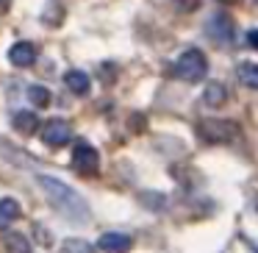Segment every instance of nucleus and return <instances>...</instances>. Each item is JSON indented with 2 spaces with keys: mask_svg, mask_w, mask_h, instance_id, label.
I'll return each instance as SVG.
<instances>
[{
  "mask_svg": "<svg viewBox=\"0 0 258 253\" xmlns=\"http://www.w3.org/2000/svg\"><path fill=\"white\" fill-rule=\"evenodd\" d=\"M36 181H39L42 192L47 195V200H50V206L56 209V212H61L64 217L75 220V223H86V220H89V209H86L84 197L75 189H70L64 181L53 178V175H39Z\"/></svg>",
  "mask_w": 258,
  "mask_h": 253,
  "instance_id": "nucleus-1",
  "label": "nucleus"
},
{
  "mask_svg": "<svg viewBox=\"0 0 258 253\" xmlns=\"http://www.w3.org/2000/svg\"><path fill=\"white\" fill-rule=\"evenodd\" d=\"M208 70V62L206 56H203L197 47H189V50L180 53V59L175 62V75L183 81H189V84H195V81H200L203 75H206Z\"/></svg>",
  "mask_w": 258,
  "mask_h": 253,
  "instance_id": "nucleus-2",
  "label": "nucleus"
},
{
  "mask_svg": "<svg viewBox=\"0 0 258 253\" xmlns=\"http://www.w3.org/2000/svg\"><path fill=\"white\" fill-rule=\"evenodd\" d=\"M206 34L211 36L217 45H228V42H233V20H230L225 12L211 14L208 23H206Z\"/></svg>",
  "mask_w": 258,
  "mask_h": 253,
  "instance_id": "nucleus-3",
  "label": "nucleus"
},
{
  "mask_svg": "<svg viewBox=\"0 0 258 253\" xmlns=\"http://www.w3.org/2000/svg\"><path fill=\"white\" fill-rule=\"evenodd\" d=\"M236 125L230 120H206L200 123V136L208 142H230L236 136Z\"/></svg>",
  "mask_w": 258,
  "mask_h": 253,
  "instance_id": "nucleus-4",
  "label": "nucleus"
},
{
  "mask_svg": "<svg viewBox=\"0 0 258 253\" xmlns=\"http://www.w3.org/2000/svg\"><path fill=\"white\" fill-rule=\"evenodd\" d=\"M73 167L78 170L81 175H95V173H97V167H100V156H97V150H95L92 145L81 142V145H75Z\"/></svg>",
  "mask_w": 258,
  "mask_h": 253,
  "instance_id": "nucleus-5",
  "label": "nucleus"
},
{
  "mask_svg": "<svg viewBox=\"0 0 258 253\" xmlns=\"http://www.w3.org/2000/svg\"><path fill=\"white\" fill-rule=\"evenodd\" d=\"M70 139H73V128H70L67 120H50V123H45V128H42V142H45L47 147H61V145H67Z\"/></svg>",
  "mask_w": 258,
  "mask_h": 253,
  "instance_id": "nucleus-6",
  "label": "nucleus"
},
{
  "mask_svg": "<svg viewBox=\"0 0 258 253\" xmlns=\"http://www.w3.org/2000/svg\"><path fill=\"white\" fill-rule=\"evenodd\" d=\"M36 59V47L31 45V42H17V45L9 50V62L14 64V67H31Z\"/></svg>",
  "mask_w": 258,
  "mask_h": 253,
  "instance_id": "nucleus-7",
  "label": "nucleus"
},
{
  "mask_svg": "<svg viewBox=\"0 0 258 253\" xmlns=\"http://www.w3.org/2000/svg\"><path fill=\"white\" fill-rule=\"evenodd\" d=\"M100 247L106 253H128L131 250V236H125V234H103L100 236Z\"/></svg>",
  "mask_w": 258,
  "mask_h": 253,
  "instance_id": "nucleus-8",
  "label": "nucleus"
},
{
  "mask_svg": "<svg viewBox=\"0 0 258 253\" xmlns=\"http://www.w3.org/2000/svg\"><path fill=\"white\" fill-rule=\"evenodd\" d=\"M64 84H67L70 92H75V95H86V92H89V75H86L84 70H70V73L64 75Z\"/></svg>",
  "mask_w": 258,
  "mask_h": 253,
  "instance_id": "nucleus-9",
  "label": "nucleus"
},
{
  "mask_svg": "<svg viewBox=\"0 0 258 253\" xmlns=\"http://www.w3.org/2000/svg\"><path fill=\"white\" fill-rule=\"evenodd\" d=\"M12 125L20 131V134H34L36 128H39V117H36L34 112H17L12 120Z\"/></svg>",
  "mask_w": 258,
  "mask_h": 253,
  "instance_id": "nucleus-10",
  "label": "nucleus"
},
{
  "mask_svg": "<svg viewBox=\"0 0 258 253\" xmlns=\"http://www.w3.org/2000/svg\"><path fill=\"white\" fill-rule=\"evenodd\" d=\"M203 100H206L208 106H222V103L228 100V89H225L219 81H211V84L206 86V92H203Z\"/></svg>",
  "mask_w": 258,
  "mask_h": 253,
  "instance_id": "nucleus-11",
  "label": "nucleus"
},
{
  "mask_svg": "<svg viewBox=\"0 0 258 253\" xmlns=\"http://www.w3.org/2000/svg\"><path fill=\"white\" fill-rule=\"evenodd\" d=\"M17 217H20V203L14 200V197H3V200H0V228H6V225L14 223Z\"/></svg>",
  "mask_w": 258,
  "mask_h": 253,
  "instance_id": "nucleus-12",
  "label": "nucleus"
},
{
  "mask_svg": "<svg viewBox=\"0 0 258 253\" xmlns=\"http://www.w3.org/2000/svg\"><path fill=\"white\" fill-rule=\"evenodd\" d=\"M3 245H6L9 253H31V242L23 234H14V231L3 236Z\"/></svg>",
  "mask_w": 258,
  "mask_h": 253,
  "instance_id": "nucleus-13",
  "label": "nucleus"
},
{
  "mask_svg": "<svg viewBox=\"0 0 258 253\" xmlns=\"http://www.w3.org/2000/svg\"><path fill=\"white\" fill-rule=\"evenodd\" d=\"M239 81L244 86H250V89H258V64L252 62L239 64Z\"/></svg>",
  "mask_w": 258,
  "mask_h": 253,
  "instance_id": "nucleus-14",
  "label": "nucleus"
},
{
  "mask_svg": "<svg viewBox=\"0 0 258 253\" xmlns=\"http://www.w3.org/2000/svg\"><path fill=\"white\" fill-rule=\"evenodd\" d=\"M28 97H31V103H34V106H47V103H50V92L45 89V86H31L28 89Z\"/></svg>",
  "mask_w": 258,
  "mask_h": 253,
  "instance_id": "nucleus-15",
  "label": "nucleus"
},
{
  "mask_svg": "<svg viewBox=\"0 0 258 253\" xmlns=\"http://www.w3.org/2000/svg\"><path fill=\"white\" fill-rule=\"evenodd\" d=\"M64 253H92V247L86 245L84 239H70L67 245H64Z\"/></svg>",
  "mask_w": 258,
  "mask_h": 253,
  "instance_id": "nucleus-16",
  "label": "nucleus"
},
{
  "mask_svg": "<svg viewBox=\"0 0 258 253\" xmlns=\"http://www.w3.org/2000/svg\"><path fill=\"white\" fill-rule=\"evenodd\" d=\"M142 197H145V203H147V206H150V209H161V206H164L161 200H167V197H164V195H156V192H145V195H142Z\"/></svg>",
  "mask_w": 258,
  "mask_h": 253,
  "instance_id": "nucleus-17",
  "label": "nucleus"
},
{
  "mask_svg": "<svg viewBox=\"0 0 258 253\" xmlns=\"http://www.w3.org/2000/svg\"><path fill=\"white\" fill-rule=\"evenodd\" d=\"M131 128H134V131L145 128V117H142V114H134V117H131Z\"/></svg>",
  "mask_w": 258,
  "mask_h": 253,
  "instance_id": "nucleus-18",
  "label": "nucleus"
},
{
  "mask_svg": "<svg viewBox=\"0 0 258 253\" xmlns=\"http://www.w3.org/2000/svg\"><path fill=\"white\" fill-rule=\"evenodd\" d=\"M247 42H250V45H252V47H255V50H258V28H252L250 34H247Z\"/></svg>",
  "mask_w": 258,
  "mask_h": 253,
  "instance_id": "nucleus-19",
  "label": "nucleus"
},
{
  "mask_svg": "<svg viewBox=\"0 0 258 253\" xmlns=\"http://www.w3.org/2000/svg\"><path fill=\"white\" fill-rule=\"evenodd\" d=\"M219 3H239V0H219Z\"/></svg>",
  "mask_w": 258,
  "mask_h": 253,
  "instance_id": "nucleus-20",
  "label": "nucleus"
}]
</instances>
